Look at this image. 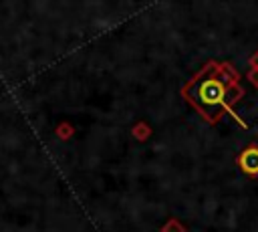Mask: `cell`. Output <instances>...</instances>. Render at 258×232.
Masks as SVG:
<instances>
[{"mask_svg":"<svg viewBox=\"0 0 258 232\" xmlns=\"http://www.w3.org/2000/svg\"><path fill=\"white\" fill-rule=\"evenodd\" d=\"M238 165L244 173L248 176H258V147L256 145H250L246 147L240 157H238Z\"/></svg>","mask_w":258,"mask_h":232,"instance_id":"2","label":"cell"},{"mask_svg":"<svg viewBox=\"0 0 258 232\" xmlns=\"http://www.w3.org/2000/svg\"><path fill=\"white\" fill-rule=\"evenodd\" d=\"M236 83V77H232V73L228 69H220L218 65H210L208 71L196 79L189 87H187V99L202 111V115H206L210 121H214L228 97V91L232 89V85Z\"/></svg>","mask_w":258,"mask_h":232,"instance_id":"1","label":"cell"}]
</instances>
